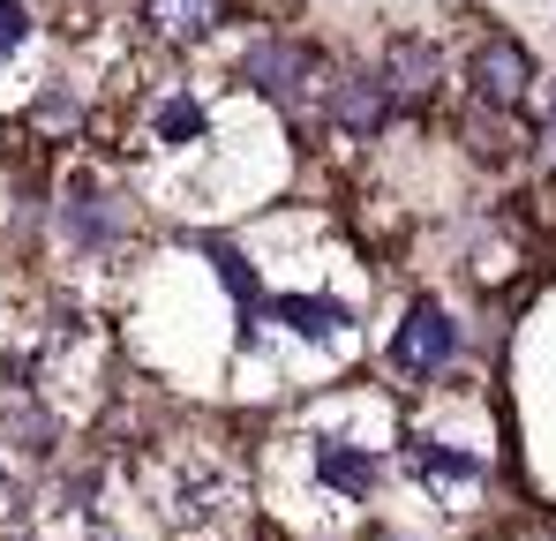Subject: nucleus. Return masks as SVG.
<instances>
[{
	"instance_id": "2",
	"label": "nucleus",
	"mask_w": 556,
	"mask_h": 541,
	"mask_svg": "<svg viewBox=\"0 0 556 541\" xmlns=\"http://www.w3.org/2000/svg\"><path fill=\"white\" fill-rule=\"evenodd\" d=\"M452 354H459V324H452V309L429 301V293H414L406 316H399V331H391V368H399V376H437Z\"/></svg>"
},
{
	"instance_id": "8",
	"label": "nucleus",
	"mask_w": 556,
	"mask_h": 541,
	"mask_svg": "<svg viewBox=\"0 0 556 541\" xmlns=\"http://www.w3.org/2000/svg\"><path fill=\"white\" fill-rule=\"evenodd\" d=\"M218 15H226V0H143V23L166 46H203L218 30Z\"/></svg>"
},
{
	"instance_id": "11",
	"label": "nucleus",
	"mask_w": 556,
	"mask_h": 541,
	"mask_svg": "<svg viewBox=\"0 0 556 541\" xmlns=\"http://www.w3.org/2000/svg\"><path fill=\"white\" fill-rule=\"evenodd\" d=\"M549 143H556V98H549Z\"/></svg>"
},
{
	"instance_id": "9",
	"label": "nucleus",
	"mask_w": 556,
	"mask_h": 541,
	"mask_svg": "<svg viewBox=\"0 0 556 541\" xmlns=\"http://www.w3.org/2000/svg\"><path fill=\"white\" fill-rule=\"evenodd\" d=\"M383 105H391V98H383V84H376L369 68H331V113H339L354 136H376V128H383Z\"/></svg>"
},
{
	"instance_id": "3",
	"label": "nucleus",
	"mask_w": 556,
	"mask_h": 541,
	"mask_svg": "<svg viewBox=\"0 0 556 541\" xmlns=\"http://www.w3.org/2000/svg\"><path fill=\"white\" fill-rule=\"evenodd\" d=\"M466 90L481 113H519V98L534 90V53L519 38H481L466 53Z\"/></svg>"
},
{
	"instance_id": "10",
	"label": "nucleus",
	"mask_w": 556,
	"mask_h": 541,
	"mask_svg": "<svg viewBox=\"0 0 556 541\" xmlns=\"http://www.w3.org/2000/svg\"><path fill=\"white\" fill-rule=\"evenodd\" d=\"M30 46H38V23H30V8H23V0H0V68H8V61H23Z\"/></svg>"
},
{
	"instance_id": "5",
	"label": "nucleus",
	"mask_w": 556,
	"mask_h": 541,
	"mask_svg": "<svg viewBox=\"0 0 556 541\" xmlns=\"http://www.w3.org/2000/svg\"><path fill=\"white\" fill-rule=\"evenodd\" d=\"M249 84H256V98H316L324 90V61L301 38H256Z\"/></svg>"
},
{
	"instance_id": "7",
	"label": "nucleus",
	"mask_w": 556,
	"mask_h": 541,
	"mask_svg": "<svg viewBox=\"0 0 556 541\" xmlns=\"http://www.w3.org/2000/svg\"><path fill=\"white\" fill-rule=\"evenodd\" d=\"M61 234H68L76 249H105V241L121 234V203H113V196H105L91 174H76L68 203H61Z\"/></svg>"
},
{
	"instance_id": "6",
	"label": "nucleus",
	"mask_w": 556,
	"mask_h": 541,
	"mask_svg": "<svg viewBox=\"0 0 556 541\" xmlns=\"http://www.w3.org/2000/svg\"><path fill=\"white\" fill-rule=\"evenodd\" d=\"M444 76V53H437V38H421V30H399L391 46H383V98H399V105H421L429 90Z\"/></svg>"
},
{
	"instance_id": "1",
	"label": "nucleus",
	"mask_w": 556,
	"mask_h": 541,
	"mask_svg": "<svg viewBox=\"0 0 556 541\" xmlns=\"http://www.w3.org/2000/svg\"><path fill=\"white\" fill-rule=\"evenodd\" d=\"M159 496V534L166 541H233L249 519V481L218 451H174L151 481Z\"/></svg>"
},
{
	"instance_id": "4",
	"label": "nucleus",
	"mask_w": 556,
	"mask_h": 541,
	"mask_svg": "<svg viewBox=\"0 0 556 541\" xmlns=\"http://www.w3.org/2000/svg\"><path fill=\"white\" fill-rule=\"evenodd\" d=\"M406 466H414V481L429 489V504H437V512H452V519H459V512H473V504H481V458H473V451L414 444V458H406Z\"/></svg>"
}]
</instances>
